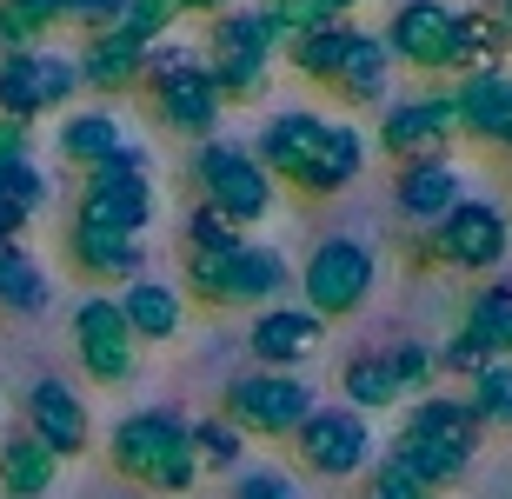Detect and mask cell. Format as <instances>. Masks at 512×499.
Masks as SVG:
<instances>
[{
    "label": "cell",
    "mask_w": 512,
    "mask_h": 499,
    "mask_svg": "<svg viewBox=\"0 0 512 499\" xmlns=\"http://www.w3.org/2000/svg\"><path fill=\"white\" fill-rule=\"evenodd\" d=\"M107 466H114L120 480H133L140 493H193L200 486V460H193L187 420L167 413V406L127 413L107 433Z\"/></svg>",
    "instance_id": "obj_1"
},
{
    "label": "cell",
    "mask_w": 512,
    "mask_h": 499,
    "mask_svg": "<svg viewBox=\"0 0 512 499\" xmlns=\"http://www.w3.org/2000/svg\"><path fill=\"white\" fill-rule=\"evenodd\" d=\"M313 413H320V393H313L300 373L247 366V373H233L227 393H220V420H227L240 440H293Z\"/></svg>",
    "instance_id": "obj_2"
},
{
    "label": "cell",
    "mask_w": 512,
    "mask_h": 499,
    "mask_svg": "<svg viewBox=\"0 0 512 499\" xmlns=\"http://www.w3.org/2000/svg\"><path fill=\"white\" fill-rule=\"evenodd\" d=\"M193 187H200V207H213L220 220L247 233L260 227L266 213L280 207V180L253 160V147H233V140H200L193 147Z\"/></svg>",
    "instance_id": "obj_3"
},
{
    "label": "cell",
    "mask_w": 512,
    "mask_h": 499,
    "mask_svg": "<svg viewBox=\"0 0 512 499\" xmlns=\"http://www.w3.org/2000/svg\"><path fill=\"white\" fill-rule=\"evenodd\" d=\"M293 287L286 253L240 240L227 253H187V293L207 307H273V293Z\"/></svg>",
    "instance_id": "obj_4"
},
{
    "label": "cell",
    "mask_w": 512,
    "mask_h": 499,
    "mask_svg": "<svg viewBox=\"0 0 512 499\" xmlns=\"http://www.w3.org/2000/svg\"><path fill=\"white\" fill-rule=\"evenodd\" d=\"M74 220L80 227H107V233H133V240L153 227V154L140 140H127L107 167L87 173Z\"/></svg>",
    "instance_id": "obj_5"
},
{
    "label": "cell",
    "mask_w": 512,
    "mask_h": 499,
    "mask_svg": "<svg viewBox=\"0 0 512 499\" xmlns=\"http://www.w3.org/2000/svg\"><path fill=\"white\" fill-rule=\"evenodd\" d=\"M380 287V253L353 240V233H333L320 247L306 253L300 267V307L320 313V320H346V313H360Z\"/></svg>",
    "instance_id": "obj_6"
},
{
    "label": "cell",
    "mask_w": 512,
    "mask_h": 499,
    "mask_svg": "<svg viewBox=\"0 0 512 499\" xmlns=\"http://www.w3.org/2000/svg\"><path fill=\"white\" fill-rule=\"evenodd\" d=\"M506 247H512V220L493 200H473V193L419 240V253H426L433 267H453V273H493L499 260H506Z\"/></svg>",
    "instance_id": "obj_7"
},
{
    "label": "cell",
    "mask_w": 512,
    "mask_h": 499,
    "mask_svg": "<svg viewBox=\"0 0 512 499\" xmlns=\"http://www.w3.org/2000/svg\"><path fill=\"white\" fill-rule=\"evenodd\" d=\"M459 140V120H453V94H406V100H386L380 107V127H373V147L399 167L413 160H446V147Z\"/></svg>",
    "instance_id": "obj_8"
},
{
    "label": "cell",
    "mask_w": 512,
    "mask_h": 499,
    "mask_svg": "<svg viewBox=\"0 0 512 499\" xmlns=\"http://www.w3.org/2000/svg\"><path fill=\"white\" fill-rule=\"evenodd\" d=\"M293 446H300V466L320 473V480H353V473L373 466V426H366V413H353V406H320V413L293 433Z\"/></svg>",
    "instance_id": "obj_9"
},
{
    "label": "cell",
    "mask_w": 512,
    "mask_h": 499,
    "mask_svg": "<svg viewBox=\"0 0 512 499\" xmlns=\"http://www.w3.org/2000/svg\"><path fill=\"white\" fill-rule=\"evenodd\" d=\"M366 154H373V134H366V127H353V120H326L320 140L300 154V167L286 173L280 187L306 193V200H333V193H346L353 180H360Z\"/></svg>",
    "instance_id": "obj_10"
},
{
    "label": "cell",
    "mask_w": 512,
    "mask_h": 499,
    "mask_svg": "<svg viewBox=\"0 0 512 499\" xmlns=\"http://www.w3.org/2000/svg\"><path fill=\"white\" fill-rule=\"evenodd\" d=\"M74 353H80V366H87V380H100V386L133 380L140 346H133L127 320H120V300H107V293H87V300H80L74 307Z\"/></svg>",
    "instance_id": "obj_11"
},
{
    "label": "cell",
    "mask_w": 512,
    "mask_h": 499,
    "mask_svg": "<svg viewBox=\"0 0 512 499\" xmlns=\"http://www.w3.org/2000/svg\"><path fill=\"white\" fill-rule=\"evenodd\" d=\"M380 40L393 67L406 60L413 74H446L453 67V7L446 0H399Z\"/></svg>",
    "instance_id": "obj_12"
},
{
    "label": "cell",
    "mask_w": 512,
    "mask_h": 499,
    "mask_svg": "<svg viewBox=\"0 0 512 499\" xmlns=\"http://www.w3.org/2000/svg\"><path fill=\"white\" fill-rule=\"evenodd\" d=\"M320 346H326V320L306 313V307H293V300L260 307L253 327H247V353H253V366H266V373H300Z\"/></svg>",
    "instance_id": "obj_13"
},
{
    "label": "cell",
    "mask_w": 512,
    "mask_h": 499,
    "mask_svg": "<svg viewBox=\"0 0 512 499\" xmlns=\"http://www.w3.org/2000/svg\"><path fill=\"white\" fill-rule=\"evenodd\" d=\"M27 433H34L60 466L80 460L87 440H94V426H87V400H80L67 380H34V393H27Z\"/></svg>",
    "instance_id": "obj_14"
},
{
    "label": "cell",
    "mask_w": 512,
    "mask_h": 499,
    "mask_svg": "<svg viewBox=\"0 0 512 499\" xmlns=\"http://www.w3.org/2000/svg\"><path fill=\"white\" fill-rule=\"evenodd\" d=\"M147 94H153V114H160V127H167V134H187L193 147L220 134V114H227V100L213 94L207 60H200L193 74L167 80V87H147Z\"/></svg>",
    "instance_id": "obj_15"
},
{
    "label": "cell",
    "mask_w": 512,
    "mask_h": 499,
    "mask_svg": "<svg viewBox=\"0 0 512 499\" xmlns=\"http://www.w3.org/2000/svg\"><path fill=\"white\" fill-rule=\"evenodd\" d=\"M393 200H399V213H406L413 227L433 233L439 220L466 200V173H459L453 160H413V167L393 173Z\"/></svg>",
    "instance_id": "obj_16"
},
{
    "label": "cell",
    "mask_w": 512,
    "mask_h": 499,
    "mask_svg": "<svg viewBox=\"0 0 512 499\" xmlns=\"http://www.w3.org/2000/svg\"><path fill=\"white\" fill-rule=\"evenodd\" d=\"M120 320H127L133 346H160V340H173V333L187 327V293L140 273V280L120 293Z\"/></svg>",
    "instance_id": "obj_17"
},
{
    "label": "cell",
    "mask_w": 512,
    "mask_h": 499,
    "mask_svg": "<svg viewBox=\"0 0 512 499\" xmlns=\"http://www.w3.org/2000/svg\"><path fill=\"white\" fill-rule=\"evenodd\" d=\"M67 253H74V267L87 273V280H120V287H133L140 267H147V240L107 233V227H80V220H74V233H67Z\"/></svg>",
    "instance_id": "obj_18"
},
{
    "label": "cell",
    "mask_w": 512,
    "mask_h": 499,
    "mask_svg": "<svg viewBox=\"0 0 512 499\" xmlns=\"http://www.w3.org/2000/svg\"><path fill=\"white\" fill-rule=\"evenodd\" d=\"M453 120H459V140H499L512 114V67L499 74H473V80H453Z\"/></svg>",
    "instance_id": "obj_19"
},
{
    "label": "cell",
    "mask_w": 512,
    "mask_h": 499,
    "mask_svg": "<svg viewBox=\"0 0 512 499\" xmlns=\"http://www.w3.org/2000/svg\"><path fill=\"white\" fill-rule=\"evenodd\" d=\"M406 433L439 440V446H453V453H466V460H479L486 420H479L473 400H459V393H426V400H413V413H406Z\"/></svg>",
    "instance_id": "obj_20"
},
{
    "label": "cell",
    "mask_w": 512,
    "mask_h": 499,
    "mask_svg": "<svg viewBox=\"0 0 512 499\" xmlns=\"http://www.w3.org/2000/svg\"><path fill=\"white\" fill-rule=\"evenodd\" d=\"M506 54H512V34L499 27L493 7H459L453 14V67H446V74H459V80L499 74Z\"/></svg>",
    "instance_id": "obj_21"
},
{
    "label": "cell",
    "mask_w": 512,
    "mask_h": 499,
    "mask_svg": "<svg viewBox=\"0 0 512 499\" xmlns=\"http://www.w3.org/2000/svg\"><path fill=\"white\" fill-rule=\"evenodd\" d=\"M333 94H340L346 107H386V100H393V54H386L380 34H366V27H360V40H353L340 80H333Z\"/></svg>",
    "instance_id": "obj_22"
},
{
    "label": "cell",
    "mask_w": 512,
    "mask_h": 499,
    "mask_svg": "<svg viewBox=\"0 0 512 499\" xmlns=\"http://www.w3.org/2000/svg\"><path fill=\"white\" fill-rule=\"evenodd\" d=\"M74 67H80V87H94V94H127V87H140L147 54H140L133 40H120V34H87V47L74 54Z\"/></svg>",
    "instance_id": "obj_23"
},
{
    "label": "cell",
    "mask_w": 512,
    "mask_h": 499,
    "mask_svg": "<svg viewBox=\"0 0 512 499\" xmlns=\"http://www.w3.org/2000/svg\"><path fill=\"white\" fill-rule=\"evenodd\" d=\"M54 480H60V460L34 433H7V440H0V493L7 499H47Z\"/></svg>",
    "instance_id": "obj_24"
},
{
    "label": "cell",
    "mask_w": 512,
    "mask_h": 499,
    "mask_svg": "<svg viewBox=\"0 0 512 499\" xmlns=\"http://www.w3.org/2000/svg\"><path fill=\"white\" fill-rule=\"evenodd\" d=\"M320 127H326V114H306V107H286V114H273L260 127V140H253V160H260L273 180H286V173L300 167V154L320 140Z\"/></svg>",
    "instance_id": "obj_25"
},
{
    "label": "cell",
    "mask_w": 512,
    "mask_h": 499,
    "mask_svg": "<svg viewBox=\"0 0 512 499\" xmlns=\"http://www.w3.org/2000/svg\"><path fill=\"white\" fill-rule=\"evenodd\" d=\"M120 147H127V127H120V120L107 114V107H87V114L74 107V114L60 120V154L74 160V167H87V173L107 167V160H114Z\"/></svg>",
    "instance_id": "obj_26"
},
{
    "label": "cell",
    "mask_w": 512,
    "mask_h": 499,
    "mask_svg": "<svg viewBox=\"0 0 512 499\" xmlns=\"http://www.w3.org/2000/svg\"><path fill=\"white\" fill-rule=\"evenodd\" d=\"M386 460H393L399 473H413L426 493L459 486L466 473H473V460H466V453H453V446H439V440H419V433H406V426L393 433V453H386Z\"/></svg>",
    "instance_id": "obj_27"
},
{
    "label": "cell",
    "mask_w": 512,
    "mask_h": 499,
    "mask_svg": "<svg viewBox=\"0 0 512 499\" xmlns=\"http://www.w3.org/2000/svg\"><path fill=\"white\" fill-rule=\"evenodd\" d=\"M47 207V173L34 160H7L0 167V247H20V227Z\"/></svg>",
    "instance_id": "obj_28"
},
{
    "label": "cell",
    "mask_w": 512,
    "mask_h": 499,
    "mask_svg": "<svg viewBox=\"0 0 512 499\" xmlns=\"http://www.w3.org/2000/svg\"><path fill=\"white\" fill-rule=\"evenodd\" d=\"M459 327L473 333L493 360H512V280H486V287L466 300V320Z\"/></svg>",
    "instance_id": "obj_29"
},
{
    "label": "cell",
    "mask_w": 512,
    "mask_h": 499,
    "mask_svg": "<svg viewBox=\"0 0 512 499\" xmlns=\"http://www.w3.org/2000/svg\"><path fill=\"white\" fill-rule=\"evenodd\" d=\"M340 393L353 400V413H393L406 393H399L393 366H386V353H353V360L340 366Z\"/></svg>",
    "instance_id": "obj_30"
},
{
    "label": "cell",
    "mask_w": 512,
    "mask_h": 499,
    "mask_svg": "<svg viewBox=\"0 0 512 499\" xmlns=\"http://www.w3.org/2000/svg\"><path fill=\"white\" fill-rule=\"evenodd\" d=\"M353 40H360V27L353 20H333V27H320V34H306V40H293L286 47V60H293V74H306V80H340V67H346V54H353Z\"/></svg>",
    "instance_id": "obj_31"
},
{
    "label": "cell",
    "mask_w": 512,
    "mask_h": 499,
    "mask_svg": "<svg viewBox=\"0 0 512 499\" xmlns=\"http://www.w3.org/2000/svg\"><path fill=\"white\" fill-rule=\"evenodd\" d=\"M54 287L27 247H0V313H47Z\"/></svg>",
    "instance_id": "obj_32"
},
{
    "label": "cell",
    "mask_w": 512,
    "mask_h": 499,
    "mask_svg": "<svg viewBox=\"0 0 512 499\" xmlns=\"http://www.w3.org/2000/svg\"><path fill=\"white\" fill-rule=\"evenodd\" d=\"M266 67H273V60L266 54H227V47H207V74H213V94L227 100H260L266 87H273V80H266Z\"/></svg>",
    "instance_id": "obj_33"
},
{
    "label": "cell",
    "mask_w": 512,
    "mask_h": 499,
    "mask_svg": "<svg viewBox=\"0 0 512 499\" xmlns=\"http://www.w3.org/2000/svg\"><path fill=\"white\" fill-rule=\"evenodd\" d=\"M0 114H7V120H27V127L47 114L34 54H0Z\"/></svg>",
    "instance_id": "obj_34"
},
{
    "label": "cell",
    "mask_w": 512,
    "mask_h": 499,
    "mask_svg": "<svg viewBox=\"0 0 512 499\" xmlns=\"http://www.w3.org/2000/svg\"><path fill=\"white\" fill-rule=\"evenodd\" d=\"M207 47H227V54H266V60H273L280 34H273L266 7H233V14L213 20V40H207Z\"/></svg>",
    "instance_id": "obj_35"
},
{
    "label": "cell",
    "mask_w": 512,
    "mask_h": 499,
    "mask_svg": "<svg viewBox=\"0 0 512 499\" xmlns=\"http://www.w3.org/2000/svg\"><path fill=\"white\" fill-rule=\"evenodd\" d=\"M187 440H193V460H200V473H240V460H247V440H240V433H233L220 413H213V420H193Z\"/></svg>",
    "instance_id": "obj_36"
},
{
    "label": "cell",
    "mask_w": 512,
    "mask_h": 499,
    "mask_svg": "<svg viewBox=\"0 0 512 499\" xmlns=\"http://www.w3.org/2000/svg\"><path fill=\"white\" fill-rule=\"evenodd\" d=\"M173 20H180V0H127V7H120V27H114V34L133 40L140 54H153V47L167 40Z\"/></svg>",
    "instance_id": "obj_37"
},
{
    "label": "cell",
    "mask_w": 512,
    "mask_h": 499,
    "mask_svg": "<svg viewBox=\"0 0 512 499\" xmlns=\"http://www.w3.org/2000/svg\"><path fill=\"white\" fill-rule=\"evenodd\" d=\"M466 400H473V413L486 426H512V360H493V366H486V373L466 386Z\"/></svg>",
    "instance_id": "obj_38"
},
{
    "label": "cell",
    "mask_w": 512,
    "mask_h": 499,
    "mask_svg": "<svg viewBox=\"0 0 512 499\" xmlns=\"http://www.w3.org/2000/svg\"><path fill=\"white\" fill-rule=\"evenodd\" d=\"M386 366H393L399 393H419V400H426V386H433V373H439V360H433V346H426V340L386 346Z\"/></svg>",
    "instance_id": "obj_39"
},
{
    "label": "cell",
    "mask_w": 512,
    "mask_h": 499,
    "mask_svg": "<svg viewBox=\"0 0 512 499\" xmlns=\"http://www.w3.org/2000/svg\"><path fill=\"white\" fill-rule=\"evenodd\" d=\"M180 233H187V253H227V247H240V240H247L233 220H220V213L200 207V200L187 207V227H180Z\"/></svg>",
    "instance_id": "obj_40"
},
{
    "label": "cell",
    "mask_w": 512,
    "mask_h": 499,
    "mask_svg": "<svg viewBox=\"0 0 512 499\" xmlns=\"http://www.w3.org/2000/svg\"><path fill=\"white\" fill-rule=\"evenodd\" d=\"M34 67H40V100L74 114V94H80V67H74V54H47V47H40Z\"/></svg>",
    "instance_id": "obj_41"
},
{
    "label": "cell",
    "mask_w": 512,
    "mask_h": 499,
    "mask_svg": "<svg viewBox=\"0 0 512 499\" xmlns=\"http://www.w3.org/2000/svg\"><path fill=\"white\" fill-rule=\"evenodd\" d=\"M433 360H439V373H453V380H466V386H473L479 373H486V366H493V353H486V346H479L473 333L459 327L453 340H446V346H439V353H433Z\"/></svg>",
    "instance_id": "obj_42"
},
{
    "label": "cell",
    "mask_w": 512,
    "mask_h": 499,
    "mask_svg": "<svg viewBox=\"0 0 512 499\" xmlns=\"http://www.w3.org/2000/svg\"><path fill=\"white\" fill-rule=\"evenodd\" d=\"M360 499H433V493H426L413 473H399L393 460H380V466H366V493Z\"/></svg>",
    "instance_id": "obj_43"
},
{
    "label": "cell",
    "mask_w": 512,
    "mask_h": 499,
    "mask_svg": "<svg viewBox=\"0 0 512 499\" xmlns=\"http://www.w3.org/2000/svg\"><path fill=\"white\" fill-rule=\"evenodd\" d=\"M40 34H47V27H40L34 14H20V7L0 0V47H7V54H40Z\"/></svg>",
    "instance_id": "obj_44"
},
{
    "label": "cell",
    "mask_w": 512,
    "mask_h": 499,
    "mask_svg": "<svg viewBox=\"0 0 512 499\" xmlns=\"http://www.w3.org/2000/svg\"><path fill=\"white\" fill-rule=\"evenodd\" d=\"M233 499H300L286 473H266V466H247V473H233Z\"/></svg>",
    "instance_id": "obj_45"
},
{
    "label": "cell",
    "mask_w": 512,
    "mask_h": 499,
    "mask_svg": "<svg viewBox=\"0 0 512 499\" xmlns=\"http://www.w3.org/2000/svg\"><path fill=\"white\" fill-rule=\"evenodd\" d=\"M127 0H67V20H80L87 34H114Z\"/></svg>",
    "instance_id": "obj_46"
},
{
    "label": "cell",
    "mask_w": 512,
    "mask_h": 499,
    "mask_svg": "<svg viewBox=\"0 0 512 499\" xmlns=\"http://www.w3.org/2000/svg\"><path fill=\"white\" fill-rule=\"evenodd\" d=\"M7 160H34V127L0 114V167H7Z\"/></svg>",
    "instance_id": "obj_47"
},
{
    "label": "cell",
    "mask_w": 512,
    "mask_h": 499,
    "mask_svg": "<svg viewBox=\"0 0 512 499\" xmlns=\"http://www.w3.org/2000/svg\"><path fill=\"white\" fill-rule=\"evenodd\" d=\"M7 7H20V14H34L40 27H60V20H67V0H7Z\"/></svg>",
    "instance_id": "obj_48"
},
{
    "label": "cell",
    "mask_w": 512,
    "mask_h": 499,
    "mask_svg": "<svg viewBox=\"0 0 512 499\" xmlns=\"http://www.w3.org/2000/svg\"><path fill=\"white\" fill-rule=\"evenodd\" d=\"M233 7H240V0H180V14H213V20L233 14Z\"/></svg>",
    "instance_id": "obj_49"
},
{
    "label": "cell",
    "mask_w": 512,
    "mask_h": 499,
    "mask_svg": "<svg viewBox=\"0 0 512 499\" xmlns=\"http://www.w3.org/2000/svg\"><path fill=\"white\" fill-rule=\"evenodd\" d=\"M320 7H326V14H333V20H346V14H353V7H360V0H320Z\"/></svg>",
    "instance_id": "obj_50"
},
{
    "label": "cell",
    "mask_w": 512,
    "mask_h": 499,
    "mask_svg": "<svg viewBox=\"0 0 512 499\" xmlns=\"http://www.w3.org/2000/svg\"><path fill=\"white\" fill-rule=\"evenodd\" d=\"M493 14H499V27L512 34V0H493Z\"/></svg>",
    "instance_id": "obj_51"
},
{
    "label": "cell",
    "mask_w": 512,
    "mask_h": 499,
    "mask_svg": "<svg viewBox=\"0 0 512 499\" xmlns=\"http://www.w3.org/2000/svg\"><path fill=\"white\" fill-rule=\"evenodd\" d=\"M493 147H512V114H506V127H499V140H493Z\"/></svg>",
    "instance_id": "obj_52"
}]
</instances>
